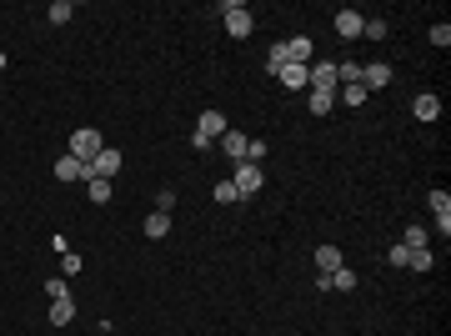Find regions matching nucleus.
<instances>
[{
    "label": "nucleus",
    "mask_w": 451,
    "mask_h": 336,
    "mask_svg": "<svg viewBox=\"0 0 451 336\" xmlns=\"http://www.w3.org/2000/svg\"><path fill=\"white\" fill-rule=\"evenodd\" d=\"M231 131V125H226V116L221 111H201V121H196V136H191V145H196V151H206V145L211 141H221Z\"/></svg>",
    "instance_id": "nucleus-1"
},
{
    "label": "nucleus",
    "mask_w": 451,
    "mask_h": 336,
    "mask_svg": "<svg viewBox=\"0 0 451 336\" xmlns=\"http://www.w3.org/2000/svg\"><path fill=\"white\" fill-rule=\"evenodd\" d=\"M231 186H236V196H256L266 186V171L256 161H236V176H231Z\"/></svg>",
    "instance_id": "nucleus-2"
},
{
    "label": "nucleus",
    "mask_w": 451,
    "mask_h": 336,
    "mask_svg": "<svg viewBox=\"0 0 451 336\" xmlns=\"http://www.w3.org/2000/svg\"><path fill=\"white\" fill-rule=\"evenodd\" d=\"M100 151H105V141H100V131H91V125H80V131L71 136V156H76V161H85V166H91Z\"/></svg>",
    "instance_id": "nucleus-3"
},
{
    "label": "nucleus",
    "mask_w": 451,
    "mask_h": 336,
    "mask_svg": "<svg viewBox=\"0 0 451 336\" xmlns=\"http://www.w3.org/2000/svg\"><path fill=\"white\" fill-rule=\"evenodd\" d=\"M221 15H226V30H231L236 40H246V35L256 30V15H251L246 6H236V0H226V6H221Z\"/></svg>",
    "instance_id": "nucleus-4"
},
{
    "label": "nucleus",
    "mask_w": 451,
    "mask_h": 336,
    "mask_svg": "<svg viewBox=\"0 0 451 336\" xmlns=\"http://www.w3.org/2000/svg\"><path fill=\"white\" fill-rule=\"evenodd\" d=\"M306 86L311 91H336V60H316V66H306Z\"/></svg>",
    "instance_id": "nucleus-5"
},
{
    "label": "nucleus",
    "mask_w": 451,
    "mask_h": 336,
    "mask_svg": "<svg viewBox=\"0 0 451 336\" xmlns=\"http://www.w3.org/2000/svg\"><path fill=\"white\" fill-rule=\"evenodd\" d=\"M361 86H366V96L381 91V86H391V66H386V60H371V66H361Z\"/></svg>",
    "instance_id": "nucleus-6"
},
{
    "label": "nucleus",
    "mask_w": 451,
    "mask_h": 336,
    "mask_svg": "<svg viewBox=\"0 0 451 336\" xmlns=\"http://www.w3.org/2000/svg\"><path fill=\"white\" fill-rule=\"evenodd\" d=\"M55 181H91V166H85V161H76V156L66 151V156L55 161Z\"/></svg>",
    "instance_id": "nucleus-7"
},
{
    "label": "nucleus",
    "mask_w": 451,
    "mask_h": 336,
    "mask_svg": "<svg viewBox=\"0 0 451 336\" xmlns=\"http://www.w3.org/2000/svg\"><path fill=\"white\" fill-rule=\"evenodd\" d=\"M412 116H416V121H441V96L421 91V96L412 100Z\"/></svg>",
    "instance_id": "nucleus-8"
},
{
    "label": "nucleus",
    "mask_w": 451,
    "mask_h": 336,
    "mask_svg": "<svg viewBox=\"0 0 451 336\" xmlns=\"http://www.w3.org/2000/svg\"><path fill=\"white\" fill-rule=\"evenodd\" d=\"M311 55H316L311 35H291V40H286V60H291V66H306Z\"/></svg>",
    "instance_id": "nucleus-9"
},
{
    "label": "nucleus",
    "mask_w": 451,
    "mask_h": 336,
    "mask_svg": "<svg viewBox=\"0 0 451 336\" xmlns=\"http://www.w3.org/2000/svg\"><path fill=\"white\" fill-rule=\"evenodd\" d=\"M116 171H121V151H111V145H105V151H100V156L91 161V176H100V181H111Z\"/></svg>",
    "instance_id": "nucleus-10"
},
{
    "label": "nucleus",
    "mask_w": 451,
    "mask_h": 336,
    "mask_svg": "<svg viewBox=\"0 0 451 336\" xmlns=\"http://www.w3.org/2000/svg\"><path fill=\"white\" fill-rule=\"evenodd\" d=\"M221 151H226L231 161H246V151H251V136H241V131H226V136H221Z\"/></svg>",
    "instance_id": "nucleus-11"
},
{
    "label": "nucleus",
    "mask_w": 451,
    "mask_h": 336,
    "mask_svg": "<svg viewBox=\"0 0 451 336\" xmlns=\"http://www.w3.org/2000/svg\"><path fill=\"white\" fill-rule=\"evenodd\" d=\"M361 26H366V20H361V10H336V30L346 35V40H356Z\"/></svg>",
    "instance_id": "nucleus-12"
},
{
    "label": "nucleus",
    "mask_w": 451,
    "mask_h": 336,
    "mask_svg": "<svg viewBox=\"0 0 451 336\" xmlns=\"http://www.w3.org/2000/svg\"><path fill=\"white\" fill-rule=\"evenodd\" d=\"M341 266H346V261H341V246H316V271L331 276V271H341Z\"/></svg>",
    "instance_id": "nucleus-13"
},
{
    "label": "nucleus",
    "mask_w": 451,
    "mask_h": 336,
    "mask_svg": "<svg viewBox=\"0 0 451 336\" xmlns=\"http://www.w3.org/2000/svg\"><path fill=\"white\" fill-rule=\"evenodd\" d=\"M76 321V301L71 297H55L51 301V326H71Z\"/></svg>",
    "instance_id": "nucleus-14"
},
{
    "label": "nucleus",
    "mask_w": 451,
    "mask_h": 336,
    "mask_svg": "<svg viewBox=\"0 0 451 336\" xmlns=\"http://www.w3.org/2000/svg\"><path fill=\"white\" fill-rule=\"evenodd\" d=\"M406 266H412V271H432V266H436V251H432V246H421V251H406Z\"/></svg>",
    "instance_id": "nucleus-15"
},
{
    "label": "nucleus",
    "mask_w": 451,
    "mask_h": 336,
    "mask_svg": "<svg viewBox=\"0 0 451 336\" xmlns=\"http://www.w3.org/2000/svg\"><path fill=\"white\" fill-rule=\"evenodd\" d=\"M401 246H406V251H421V246H432V231H426V226H406Z\"/></svg>",
    "instance_id": "nucleus-16"
},
{
    "label": "nucleus",
    "mask_w": 451,
    "mask_h": 336,
    "mask_svg": "<svg viewBox=\"0 0 451 336\" xmlns=\"http://www.w3.org/2000/svg\"><path fill=\"white\" fill-rule=\"evenodd\" d=\"M311 116H331V106H336V91H311Z\"/></svg>",
    "instance_id": "nucleus-17"
},
{
    "label": "nucleus",
    "mask_w": 451,
    "mask_h": 336,
    "mask_svg": "<svg viewBox=\"0 0 451 336\" xmlns=\"http://www.w3.org/2000/svg\"><path fill=\"white\" fill-rule=\"evenodd\" d=\"M276 80H281L286 91H301V86H306V66H281V76H276Z\"/></svg>",
    "instance_id": "nucleus-18"
},
{
    "label": "nucleus",
    "mask_w": 451,
    "mask_h": 336,
    "mask_svg": "<svg viewBox=\"0 0 451 336\" xmlns=\"http://www.w3.org/2000/svg\"><path fill=\"white\" fill-rule=\"evenodd\" d=\"M166 231H170V216H166V211H150V216H145V236H150V241H161Z\"/></svg>",
    "instance_id": "nucleus-19"
},
{
    "label": "nucleus",
    "mask_w": 451,
    "mask_h": 336,
    "mask_svg": "<svg viewBox=\"0 0 451 336\" xmlns=\"http://www.w3.org/2000/svg\"><path fill=\"white\" fill-rule=\"evenodd\" d=\"M71 15H76V6H71V0H55V6L46 10V20H51V26H66Z\"/></svg>",
    "instance_id": "nucleus-20"
},
{
    "label": "nucleus",
    "mask_w": 451,
    "mask_h": 336,
    "mask_svg": "<svg viewBox=\"0 0 451 336\" xmlns=\"http://www.w3.org/2000/svg\"><path fill=\"white\" fill-rule=\"evenodd\" d=\"M85 191H91V201H96V206H105V201H111V181L91 176V181H85Z\"/></svg>",
    "instance_id": "nucleus-21"
},
{
    "label": "nucleus",
    "mask_w": 451,
    "mask_h": 336,
    "mask_svg": "<svg viewBox=\"0 0 451 336\" xmlns=\"http://www.w3.org/2000/svg\"><path fill=\"white\" fill-rule=\"evenodd\" d=\"M336 100H346V106H361V100H366V86H336Z\"/></svg>",
    "instance_id": "nucleus-22"
},
{
    "label": "nucleus",
    "mask_w": 451,
    "mask_h": 336,
    "mask_svg": "<svg viewBox=\"0 0 451 336\" xmlns=\"http://www.w3.org/2000/svg\"><path fill=\"white\" fill-rule=\"evenodd\" d=\"M281 66H291V60H286V46H271V51H266V71L281 76Z\"/></svg>",
    "instance_id": "nucleus-23"
},
{
    "label": "nucleus",
    "mask_w": 451,
    "mask_h": 336,
    "mask_svg": "<svg viewBox=\"0 0 451 336\" xmlns=\"http://www.w3.org/2000/svg\"><path fill=\"white\" fill-rule=\"evenodd\" d=\"M351 286H356V276H351L346 266H341V271H331V291H351Z\"/></svg>",
    "instance_id": "nucleus-24"
},
{
    "label": "nucleus",
    "mask_w": 451,
    "mask_h": 336,
    "mask_svg": "<svg viewBox=\"0 0 451 336\" xmlns=\"http://www.w3.org/2000/svg\"><path fill=\"white\" fill-rule=\"evenodd\" d=\"M386 30H391V26H386V20H366V26H361V35H371V40H386Z\"/></svg>",
    "instance_id": "nucleus-25"
},
{
    "label": "nucleus",
    "mask_w": 451,
    "mask_h": 336,
    "mask_svg": "<svg viewBox=\"0 0 451 336\" xmlns=\"http://www.w3.org/2000/svg\"><path fill=\"white\" fill-rule=\"evenodd\" d=\"M426 201H432V211H436V216H451V196H446V191H432Z\"/></svg>",
    "instance_id": "nucleus-26"
},
{
    "label": "nucleus",
    "mask_w": 451,
    "mask_h": 336,
    "mask_svg": "<svg viewBox=\"0 0 451 336\" xmlns=\"http://www.w3.org/2000/svg\"><path fill=\"white\" fill-rule=\"evenodd\" d=\"M432 46H441V51L451 46V26H446V20H441V26H432Z\"/></svg>",
    "instance_id": "nucleus-27"
},
{
    "label": "nucleus",
    "mask_w": 451,
    "mask_h": 336,
    "mask_svg": "<svg viewBox=\"0 0 451 336\" xmlns=\"http://www.w3.org/2000/svg\"><path fill=\"white\" fill-rule=\"evenodd\" d=\"M170 206H176V191H170V186H161V196H156V211H166V216H170Z\"/></svg>",
    "instance_id": "nucleus-28"
},
{
    "label": "nucleus",
    "mask_w": 451,
    "mask_h": 336,
    "mask_svg": "<svg viewBox=\"0 0 451 336\" xmlns=\"http://www.w3.org/2000/svg\"><path fill=\"white\" fill-rule=\"evenodd\" d=\"M216 201L231 206V201H241V196H236V186H231V181H221V186H216Z\"/></svg>",
    "instance_id": "nucleus-29"
},
{
    "label": "nucleus",
    "mask_w": 451,
    "mask_h": 336,
    "mask_svg": "<svg viewBox=\"0 0 451 336\" xmlns=\"http://www.w3.org/2000/svg\"><path fill=\"white\" fill-rule=\"evenodd\" d=\"M46 297L55 301V297H71V291H66V276H55V281H46Z\"/></svg>",
    "instance_id": "nucleus-30"
},
{
    "label": "nucleus",
    "mask_w": 451,
    "mask_h": 336,
    "mask_svg": "<svg viewBox=\"0 0 451 336\" xmlns=\"http://www.w3.org/2000/svg\"><path fill=\"white\" fill-rule=\"evenodd\" d=\"M246 161H256V166H261V161H266V141H251V151H246Z\"/></svg>",
    "instance_id": "nucleus-31"
},
{
    "label": "nucleus",
    "mask_w": 451,
    "mask_h": 336,
    "mask_svg": "<svg viewBox=\"0 0 451 336\" xmlns=\"http://www.w3.org/2000/svg\"><path fill=\"white\" fill-rule=\"evenodd\" d=\"M0 71H6V51H0Z\"/></svg>",
    "instance_id": "nucleus-32"
}]
</instances>
